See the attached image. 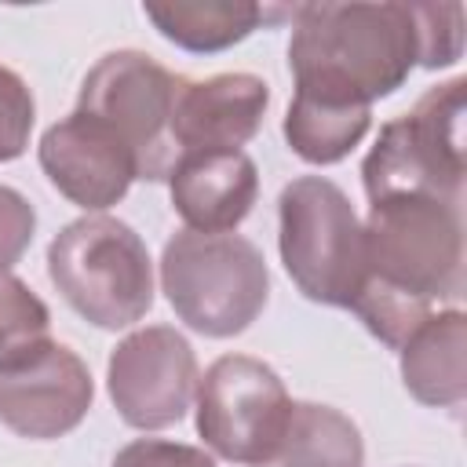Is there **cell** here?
<instances>
[{
  "mask_svg": "<svg viewBox=\"0 0 467 467\" xmlns=\"http://www.w3.org/2000/svg\"><path fill=\"white\" fill-rule=\"evenodd\" d=\"M113 467H215V460L193 445L142 438V441L124 445L113 460Z\"/></svg>",
  "mask_w": 467,
  "mask_h": 467,
  "instance_id": "obj_22",
  "label": "cell"
},
{
  "mask_svg": "<svg viewBox=\"0 0 467 467\" xmlns=\"http://www.w3.org/2000/svg\"><path fill=\"white\" fill-rule=\"evenodd\" d=\"M292 18L296 91L372 106L420 62L412 4H303L292 7Z\"/></svg>",
  "mask_w": 467,
  "mask_h": 467,
  "instance_id": "obj_1",
  "label": "cell"
},
{
  "mask_svg": "<svg viewBox=\"0 0 467 467\" xmlns=\"http://www.w3.org/2000/svg\"><path fill=\"white\" fill-rule=\"evenodd\" d=\"M40 168L47 171L58 193H66L73 204L91 212L117 204L128 193L131 179H139L128 146L102 120L80 109H73L66 120L44 131Z\"/></svg>",
  "mask_w": 467,
  "mask_h": 467,
  "instance_id": "obj_11",
  "label": "cell"
},
{
  "mask_svg": "<svg viewBox=\"0 0 467 467\" xmlns=\"http://www.w3.org/2000/svg\"><path fill=\"white\" fill-rule=\"evenodd\" d=\"M401 350V379L423 405H460L467 398V317L463 310L431 314Z\"/></svg>",
  "mask_w": 467,
  "mask_h": 467,
  "instance_id": "obj_14",
  "label": "cell"
},
{
  "mask_svg": "<svg viewBox=\"0 0 467 467\" xmlns=\"http://www.w3.org/2000/svg\"><path fill=\"white\" fill-rule=\"evenodd\" d=\"M365 230V285L401 296L423 310L463 292V223L460 204L398 193L372 201Z\"/></svg>",
  "mask_w": 467,
  "mask_h": 467,
  "instance_id": "obj_2",
  "label": "cell"
},
{
  "mask_svg": "<svg viewBox=\"0 0 467 467\" xmlns=\"http://www.w3.org/2000/svg\"><path fill=\"white\" fill-rule=\"evenodd\" d=\"M292 398L277 372L255 358H219L197 387V431L223 460L259 467L281 441Z\"/></svg>",
  "mask_w": 467,
  "mask_h": 467,
  "instance_id": "obj_8",
  "label": "cell"
},
{
  "mask_svg": "<svg viewBox=\"0 0 467 467\" xmlns=\"http://www.w3.org/2000/svg\"><path fill=\"white\" fill-rule=\"evenodd\" d=\"M463 80L431 88L412 113L390 120L361 164L368 201L427 193L463 201Z\"/></svg>",
  "mask_w": 467,
  "mask_h": 467,
  "instance_id": "obj_6",
  "label": "cell"
},
{
  "mask_svg": "<svg viewBox=\"0 0 467 467\" xmlns=\"http://www.w3.org/2000/svg\"><path fill=\"white\" fill-rule=\"evenodd\" d=\"M281 263L299 292L325 306H354L365 288V230L347 193L321 179L303 175L281 190Z\"/></svg>",
  "mask_w": 467,
  "mask_h": 467,
  "instance_id": "obj_5",
  "label": "cell"
},
{
  "mask_svg": "<svg viewBox=\"0 0 467 467\" xmlns=\"http://www.w3.org/2000/svg\"><path fill=\"white\" fill-rule=\"evenodd\" d=\"M47 321L51 317L40 296L11 270H0V361L29 343L47 339Z\"/></svg>",
  "mask_w": 467,
  "mask_h": 467,
  "instance_id": "obj_18",
  "label": "cell"
},
{
  "mask_svg": "<svg viewBox=\"0 0 467 467\" xmlns=\"http://www.w3.org/2000/svg\"><path fill=\"white\" fill-rule=\"evenodd\" d=\"M182 77L142 51H113L95 62L80 84L77 109L102 120L135 157L139 179L171 175L179 153L171 146V109Z\"/></svg>",
  "mask_w": 467,
  "mask_h": 467,
  "instance_id": "obj_7",
  "label": "cell"
},
{
  "mask_svg": "<svg viewBox=\"0 0 467 467\" xmlns=\"http://www.w3.org/2000/svg\"><path fill=\"white\" fill-rule=\"evenodd\" d=\"M197 394V358L182 332L150 325L109 354V398L124 423L161 431L186 416Z\"/></svg>",
  "mask_w": 467,
  "mask_h": 467,
  "instance_id": "obj_9",
  "label": "cell"
},
{
  "mask_svg": "<svg viewBox=\"0 0 467 467\" xmlns=\"http://www.w3.org/2000/svg\"><path fill=\"white\" fill-rule=\"evenodd\" d=\"M420 66H452L463 51V7L460 4H412Z\"/></svg>",
  "mask_w": 467,
  "mask_h": 467,
  "instance_id": "obj_19",
  "label": "cell"
},
{
  "mask_svg": "<svg viewBox=\"0 0 467 467\" xmlns=\"http://www.w3.org/2000/svg\"><path fill=\"white\" fill-rule=\"evenodd\" d=\"M161 285L190 328L226 339L259 317L266 306L270 274L259 248L241 234L182 230L164 244Z\"/></svg>",
  "mask_w": 467,
  "mask_h": 467,
  "instance_id": "obj_4",
  "label": "cell"
},
{
  "mask_svg": "<svg viewBox=\"0 0 467 467\" xmlns=\"http://www.w3.org/2000/svg\"><path fill=\"white\" fill-rule=\"evenodd\" d=\"M33 95L26 88V80L0 66V161H15L26 142H29V131H33Z\"/></svg>",
  "mask_w": 467,
  "mask_h": 467,
  "instance_id": "obj_20",
  "label": "cell"
},
{
  "mask_svg": "<svg viewBox=\"0 0 467 467\" xmlns=\"http://www.w3.org/2000/svg\"><path fill=\"white\" fill-rule=\"evenodd\" d=\"M62 299L99 328H124L153 306V266L142 237L113 215L69 223L47 248Z\"/></svg>",
  "mask_w": 467,
  "mask_h": 467,
  "instance_id": "obj_3",
  "label": "cell"
},
{
  "mask_svg": "<svg viewBox=\"0 0 467 467\" xmlns=\"http://www.w3.org/2000/svg\"><path fill=\"white\" fill-rule=\"evenodd\" d=\"M91 372L62 343L40 339L0 361V420L22 438H58L91 409Z\"/></svg>",
  "mask_w": 467,
  "mask_h": 467,
  "instance_id": "obj_10",
  "label": "cell"
},
{
  "mask_svg": "<svg viewBox=\"0 0 467 467\" xmlns=\"http://www.w3.org/2000/svg\"><path fill=\"white\" fill-rule=\"evenodd\" d=\"M33 230H36L33 204L18 190L0 186V270H11L22 259V252L33 241Z\"/></svg>",
  "mask_w": 467,
  "mask_h": 467,
  "instance_id": "obj_21",
  "label": "cell"
},
{
  "mask_svg": "<svg viewBox=\"0 0 467 467\" xmlns=\"http://www.w3.org/2000/svg\"><path fill=\"white\" fill-rule=\"evenodd\" d=\"M171 204L197 234H230L255 204L259 175L244 150L182 153L171 168Z\"/></svg>",
  "mask_w": 467,
  "mask_h": 467,
  "instance_id": "obj_13",
  "label": "cell"
},
{
  "mask_svg": "<svg viewBox=\"0 0 467 467\" xmlns=\"http://www.w3.org/2000/svg\"><path fill=\"white\" fill-rule=\"evenodd\" d=\"M270 88L252 73H219L208 80H182L171 109L175 153L241 150L263 124Z\"/></svg>",
  "mask_w": 467,
  "mask_h": 467,
  "instance_id": "obj_12",
  "label": "cell"
},
{
  "mask_svg": "<svg viewBox=\"0 0 467 467\" xmlns=\"http://www.w3.org/2000/svg\"><path fill=\"white\" fill-rule=\"evenodd\" d=\"M361 463H365L361 434L343 412L314 401H292L285 434L259 467H361Z\"/></svg>",
  "mask_w": 467,
  "mask_h": 467,
  "instance_id": "obj_16",
  "label": "cell"
},
{
  "mask_svg": "<svg viewBox=\"0 0 467 467\" xmlns=\"http://www.w3.org/2000/svg\"><path fill=\"white\" fill-rule=\"evenodd\" d=\"M368 120H372V106L296 91L285 117V139L303 161L336 164L361 142V135L368 131Z\"/></svg>",
  "mask_w": 467,
  "mask_h": 467,
  "instance_id": "obj_17",
  "label": "cell"
},
{
  "mask_svg": "<svg viewBox=\"0 0 467 467\" xmlns=\"http://www.w3.org/2000/svg\"><path fill=\"white\" fill-rule=\"evenodd\" d=\"M292 15V7H259L248 0H171L146 4V18L186 51H223L244 40L259 22Z\"/></svg>",
  "mask_w": 467,
  "mask_h": 467,
  "instance_id": "obj_15",
  "label": "cell"
}]
</instances>
